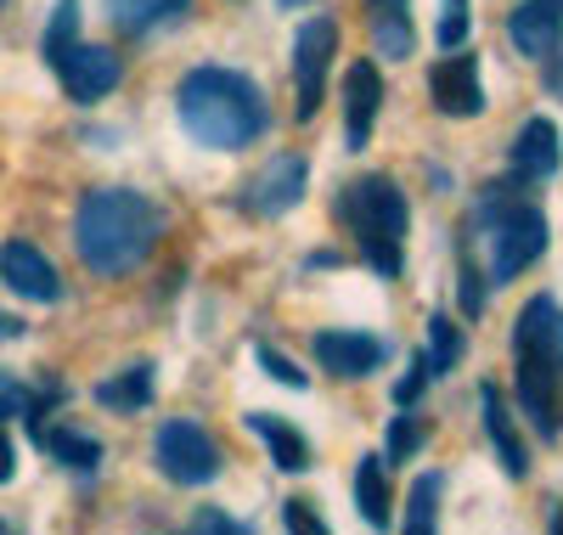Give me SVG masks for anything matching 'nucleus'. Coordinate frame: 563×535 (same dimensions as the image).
<instances>
[{
  "label": "nucleus",
  "instance_id": "1",
  "mask_svg": "<svg viewBox=\"0 0 563 535\" xmlns=\"http://www.w3.org/2000/svg\"><path fill=\"white\" fill-rule=\"evenodd\" d=\"M158 237H164V209L153 198H141V192H130V186L85 192L79 209H74V249L97 276L135 271L158 249Z\"/></svg>",
  "mask_w": 563,
  "mask_h": 535
},
{
  "label": "nucleus",
  "instance_id": "2",
  "mask_svg": "<svg viewBox=\"0 0 563 535\" xmlns=\"http://www.w3.org/2000/svg\"><path fill=\"white\" fill-rule=\"evenodd\" d=\"M175 113L198 148L243 153L271 130V108L249 74L238 68H192L175 90Z\"/></svg>",
  "mask_w": 563,
  "mask_h": 535
},
{
  "label": "nucleus",
  "instance_id": "3",
  "mask_svg": "<svg viewBox=\"0 0 563 535\" xmlns=\"http://www.w3.org/2000/svg\"><path fill=\"white\" fill-rule=\"evenodd\" d=\"M512 361H519V401L541 440L563 434V305L536 294L512 321Z\"/></svg>",
  "mask_w": 563,
  "mask_h": 535
},
{
  "label": "nucleus",
  "instance_id": "4",
  "mask_svg": "<svg viewBox=\"0 0 563 535\" xmlns=\"http://www.w3.org/2000/svg\"><path fill=\"white\" fill-rule=\"evenodd\" d=\"M339 220L344 231L355 237V249L361 260L378 271V276H400L406 265V192L389 181V175H361L344 186V198H339Z\"/></svg>",
  "mask_w": 563,
  "mask_h": 535
},
{
  "label": "nucleus",
  "instance_id": "5",
  "mask_svg": "<svg viewBox=\"0 0 563 535\" xmlns=\"http://www.w3.org/2000/svg\"><path fill=\"white\" fill-rule=\"evenodd\" d=\"M479 215L490 220V282H512L519 271H530L547 254V215L525 198H501V186H490V198L479 204Z\"/></svg>",
  "mask_w": 563,
  "mask_h": 535
},
{
  "label": "nucleus",
  "instance_id": "6",
  "mask_svg": "<svg viewBox=\"0 0 563 535\" xmlns=\"http://www.w3.org/2000/svg\"><path fill=\"white\" fill-rule=\"evenodd\" d=\"M153 457H158L164 479H175V484H209L220 473V446L192 417H169L158 428V440H153Z\"/></svg>",
  "mask_w": 563,
  "mask_h": 535
},
{
  "label": "nucleus",
  "instance_id": "7",
  "mask_svg": "<svg viewBox=\"0 0 563 535\" xmlns=\"http://www.w3.org/2000/svg\"><path fill=\"white\" fill-rule=\"evenodd\" d=\"M333 57H339V23H333V18H310V23L299 29V40H294V96H299L294 119H299V124L316 119Z\"/></svg>",
  "mask_w": 563,
  "mask_h": 535
},
{
  "label": "nucleus",
  "instance_id": "8",
  "mask_svg": "<svg viewBox=\"0 0 563 535\" xmlns=\"http://www.w3.org/2000/svg\"><path fill=\"white\" fill-rule=\"evenodd\" d=\"M429 96L445 119H479L485 113V85H479V57H467L462 45L445 52L429 74Z\"/></svg>",
  "mask_w": 563,
  "mask_h": 535
},
{
  "label": "nucleus",
  "instance_id": "9",
  "mask_svg": "<svg viewBox=\"0 0 563 535\" xmlns=\"http://www.w3.org/2000/svg\"><path fill=\"white\" fill-rule=\"evenodd\" d=\"M57 79H63V90L74 96V102H102L108 90H119L124 63L108 52V45H85V40H74L68 52L57 57Z\"/></svg>",
  "mask_w": 563,
  "mask_h": 535
},
{
  "label": "nucleus",
  "instance_id": "10",
  "mask_svg": "<svg viewBox=\"0 0 563 535\" xmlns=\"http://www.w3.org/2000/svg\"><path fill=\"white\" fill-rule=\"evenodd\" d=\"M310 350H316L321 372H333V378H372V372L389 361V345H384V338H372V332H344V327L316 332Z\"/></svg>",
  "mask_w": 563,
  "mask_h": 535
},
{
  "label": "nucleus",
  "instance_id": "11",
  "mask_svg": "<svg viewBox=\"0 0 563 535\" xmlns=\"http://www.w3.org/2000/svg\"><path fill=\"white\" fill-rule=\"evenodd\" d=\"M0 282H7L12 294L34 299V305H57V299H63V276H57V265L45 260L34 242H23V237H12L7 249H0Z\"/></svg>",
  "mask_w": 563,
  "mask_h": 535
},
{
  "label": "nucleus",
  "instance_id": "12",
  "mask_svg": "<svg viewBox=\"0 0 563 535\" xmlns=\"http://www.w3.org/2000/svg\"><path fill=\"white\" fill-rule=\"evenodd\" d=\"M378 108H384V74L378 63H355L344 74V141L361 153L366 141H372V124H378Z\"/></svg>",
  "mask_w": 563,
  "mask_h": 535
},
{
  "label": "nucleus",
  "instance_id": "13",
  "mask_svg": "<svg viewBox=\"0 0 563 535\" xmlns=\"http://www.w3.org/2000/svg\"><path fill=\"white\" fill-rule=\"evenodd\" d=\"M305 186H310V164L305 159H271V170L249 186V209L260 215V220H282L288 209H299V198H305Z\"/></svg>",
  "mask_w": 563,
  "mask_h": 535
},
{
  "label": "nucleus",
  "instance_id": "14",
  "mask_svg": "<svg viewBox=\"0 0 563 535\" xmlns=\"http://www.w3.org/2000/svg\"><path fill=\"white\" fill-rule=\"evenodd\" d=\"M512 181L519 186H541V181H552L558 175V164H563V148H558V124L552 119H525V130H519V141H512Z\"/></svg>",
  "mask_w": 563,
  "mask_h": 535
},
{
  "label": "nucleus",
  "instance_id": "15",
  "mask_svg": "<svg viewBox=\"0 0 563 535\" xmlns=\"http://www.w3.org/2000/svg\"><path fill=\"white\" fill-rule=\"evenodd\" d=\"M479 412H485V434H490V446H496V462L507 468V479H525V473H530V446L519 440V423H512L507 401L496 395L490 383L479 389Z\"/></svg>",
  "mask_w": 563,
  "mask_h": 535
},
{
  "label": "nucleus",
  "instance_id": "16",
  "mask_svg": "<svg viewBox=\"0 0 563 535\" xmlns=\"http://www.w3.org/2000/svg\"><path fill=\"white\" fill-rule=\"evenodd\" d=\"M507 34H512V45H519L525 57H547L552 45L563 40V7L558 0H525L519 12H512V23H507Z\"/></svg>",
  "mask_w": 563,
  "mask_h": 535
},
{
  "label": "nucleus",
  "instance_id": "17",
  "mask_svg": "<svg viewBox=\"0 0 563 535\" xmlns=\"http://www.w3.org/2000/svg\"><path fill=\"white\" fill-rule=\"evenodd\" d=\"M34 446L74 473H97V462H102V446L90 440V434L68 428V423H34Z\"/></svg>",
  "mask_w": 563,
  "mask_h": 535
},
{
  "label": "nucleus",
  "instance_id": "18",
  "mask_svg": "<svg viewBox=\"0 0 563 535\" xmlns=\"http://www.w3.org/2000/svg\"><path fill=\"white\" fill-rule=\"evenodd\" d=\"M249 428L265 440V451H271V462L282 468V473H305L310 468V440L288 423V417H276V412H254L249 417Z\"/></svg>",
  "mask_w": 563,
  "mask_h": 535
},
{
  "label": "nucleus",
  "instance_id": "19",
  "mask_svg": "<svg viewBox=\"0 0 563 535\" xmlns=\"http://www.w3.org/2000/svg\"><path fill=\"white\" fill-rule=\"evenodd\" d=\"M366 12H372V40H378V52L384 57H411V0H366Z\"/></svg>",
  "mask_w": 563,
  "mask_h": 535
},
{
  "label": "nucleus",
  "instance_id": "20",
  "mask_svg": "<svg viewBox=\"0 0 563 535\" xmlns=\"http://www.w3.org/2000/svg\"><path fill=\"white\" fill-rule=\"evenodd\" d=\"M355 507H361V518L372 529L389 524L395 496H389V462L384 457H361V468H355Z\"/></svg>",
  "mask_w": 563,
  "mask_h": 535
},
{
  "label": "nucleus",
  "instance_id": "21",
  "mask_svg": "<svg viewBox=\"0 0 563 535\" xmlns=\"http://www.w3.org/2000/svg\"><path fill=\"white\" fill-rule=\"evenodd\" d=\"M192 0H108V18L124 29V34H153L175 18H186Z\"/></svg>",
  "mask_w": 563,
  "mask_h": 535
},
{
  "label": "nucleus",
  "instance_id": "22",
  "mask_svg": "<svg viewBox=\"0 0 563 535\" xmlns=\"http://www.w3.org/2000/svg\"><path fill=\"white\" fill-rule=\"evenodd\" d=\"M97 401H102L108 412H135V406H147V401H153V367L141 361V367H124L119 378L97 383Z\"/></svg>",
  "mask_w": 563,
  "mask_h": 535
},
{
  "label": "nucleus",
  "instance_id": "23",
  "mask_svg": "<svg viewBox=\"0 0 563 535\" xmlns=\"http://www.w3.org/2000/svg\"><path fill=\"white\" fill-rule=\"evenodd\" d=\"M440 491H445L440 473H422L411 484V496H406V529L411 535H434V524H440Z\"/></svg>",
  "mask_w": 563,
  "mask_h": 535
},
{
  "label": "nucleus",
  "instance_id": "24",
  "mask_svg": "<svg viewBox=\"0 0 563 535\" xmlns=\"http://www.w3.org/2000/svg\"><path fill=\"white\" fill-rule=\"evenodd\" d=\"M79 40V0H57L52 23H45V40H40V57L57 68V57L68 52V45Z\"/></svg>",
  "mask_w": 563,
  "mask_h": 535
},
{
  "label": "nucleus",
  "instance_id": "25",
  "mask_svg": "<svg viewBox=\"0 0 563 535\" xmlns=\"http://www.w3.org/2000/svg\"><path fill=\"white\" fill-rule=\"evenodd\" d=\"M422 361H429V378L434 372H451L462 361V332H456L451 316H434L429 321V356H422Z\"/></svg>",
  "mask_w": 563,
  "mask_h": 535
},
{
  "label": "nucleus",
  "instance_id": "26",
  "mask_svg": "<svg viewBox=\"0 0 563 535\" xmlns=\"http://www.w3.org/2000/svg\"><path fill=\"white\" fill-rule=\"evenodd\" d=\"M422 434H429V428H422L411 412H406V417H395V428H389V462L417 457V451H422Z\"/></svg>",
  "mask_w": 563,
  "mask_h": 535
},
{
  "label": "nucleus",
  "instance_id": "27",
  "mask_svg": "<svg viewBox=\"0 0 563 535\" xmlns=\"http://www.w3.org/2000/svg\"><path fill=\"white\" fill-rule=\"evenodd\" d=\"M467 45V0H445V18H440V52H456Z\"/></svg>",
  "mask_w": 563,
  "mask_h": 535
},
{
  "label": "nucleus",
  "instance_id": "28",
  "mask_svg": "<svg viewBox=\"0 0 563 535\" xmlns=\"http://www.w3.org/2000/svg\"><path fill=\"white\" fill-rule=\"evenodd\" d=\"M260 367H265V372H271L276 383H288V389H305V372H299V367H294L288 356H276L271 345H260Z\"/></svg>",
  "mask_w": 563,
  "mask_h": 535
},
{
  "label": "nucleus",
  "instance_id": "29",
  "mask_svg": "<svg viewBox=\"0 0 563 535\" xmlns=\"http://www.w3.org/2000/svg\"><path fill=\"white\" fill-rule=\"evenodd\" d=\"M282 518H288V529H299V535H321L327 524H321V513L305 502V496H294L288 507H282Z\"/></svg>",
  "mask_w": 563,
  "mask_h": 535
},
{
  "label": "nucleus",
  "instance_id": "30",
  "mask_svg": "<svg viewBox=\"0 0 563 535\" xmlns=\"http://www.w3.org/2000/svg\"><path fill=\"white\" fill-rule=\"evenodd\" d=\"M422 383H429V361L417 356V361H411V372H406V378L395 383V401H400V406H411V401L422 395Z\"/></svg>",
  "mask_w": 563,
  "mask_h": 535
},
{
  "label": "nucleus",
  "instance_id": "31",
  "mask_svg": "<svg viewBox=\"0 0 563 535\" xmlns=\"http://www.w3.org/2000/svg\"><path fill=\"white\" fill-rule=\"evenodd\" d=\"M547 90H552L558 102H563V40H558L552 52H547Z\"/></svg>",
  "mask_w": 563,
  "mask_h": 535
},
{
  "label": "nucleus",
  "instance_id": "32",
  "mask_svg": "<svg viewBox=\"0 0 563 535\" xmlns=\"http://www.w3.org/2000/svg\"><path fill=\"white\" fill-rule=\"evenodd\" d=\"M192 529H203V535H209V529H243V524H238V518H225V513H198V518H192Z\"/></svg>",
  "mask_w": 563,
  "mask_h": 535
},
{
  "label": "nucleus",
  "instance_id": "33",
  "mask_svg": "<svg viewBox=\"0 0 563 535\" xmlns=\"http://www.w3.org/2000/svg\"><path fill=\"white\" fill-rule=\"evenodd\" d=\"M12 468H18V462H12V440H7V434H0V484L12 479Z\"/></svg>",
  "mask_w": 563,
  "mask_h": 535
},
{
  "label": "nucleus",
  "instance_id": "34",
  "mask_svg": "<svg viewBox=\"0 0 563 535\" xmlns=\"http://www.w3.org/2000/svg\"><path fill=\"white\" fill-rule=\"evenodd\" d=\"M18 332H23V321H18V316H0V338H18Z\"/></svg>",
  "mask_w": 563,
  "mask_h": 535
},
{
  "label": "nucleus",
  "instance_id": "35",
  "mask_svg": "<svg viewBox=\"0 0 563 535\" xmlns=\"http://www.w3.org/2000/svg\"><path fill=\"white\" fill-rule=\"evenodd\" d=\"M276 7H305V0H276Z\"/></svg>",
  "mask_w": 563,
  "mask_h": 535
},
{
  "label": "nucleus",
  "instance_id": "36",
  "mask_svg": "<svg viewBox=\"0 0 563 535\" xmlns=\"http://www.w3.org/2000/svg\"><path fill=\"white\" fill-rule=\"evenodd\" d=\"M0 7H7V0H0Z\"/></svg>",
  "mask_w": 563,
  "mask_h": 535
},
{
  "label": "nucleus",
  "instance_id": "37",
  "mask_svg": "<svg viewBox=\"0 0 563 535\" xmlns=\"http://www.w3.org/2000/svg\"><path fill=\"white\" fill-rule=\"evenodd\" d=\"M0 529H7V524H0Z\"/></svg>",
  "mask_w": 563,
  "mask_h": 535
},
{
  "label": "nucleus",
  "instance_id": "38",
  "mask_svg": "<svg viewBox=\"0 0 563 535\" xmlns=\"http://www.w3.org/2000/svg\"><path fill=\"white\" fill-rule=\"evenodd\" d=\"M558 7H563V0H558Z\"/></svg>",
  "mask_w": 563,
  "mask_h": 535
}]
</instances>
